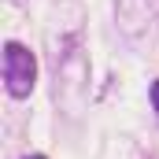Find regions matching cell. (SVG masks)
Here are the masks:
<instances>
[{"mask_svg": "<svg viewBox=\"0 0 159 159\" xmlns=\"http://www.w3.org/2000/svg\"><path fill=\"white\" fill-rule=\"evenodd\" d=\"M34 81H37V59L26 44L19 41H7L4 44V89L11 100H26L34 93Z\"/></svg>", "mask_w": 159, "mask_h": 159, "instance_id": "obj_1", "label": "cell"}, {"mask_svg": "<svg viewBox=\"0 0 159 159\" xmlns=\"http://www.w3.org/2000/svg\"><path fill=\"white\" fill-rule=\"evenodd\" d=\"M26 159H44V156H26Z\"/></svg>", "mask_w": 159, "mask_h": 159, "instance_id": "obj_3", "label": "cell"}, {"mask_svg": "<svg viewBox=\"0 0 159 159\" xmlns=\"http://www.w3.org/2000/svg\"><path fill=\"white\" fill-rule=\"evenodd\" d=\"M148 96H152V107L159 111V81H152V93H148Z\"/></svg>", "mask_w": 159, "mask_h": 159, "instance_id": "obj_2", "label": "cell"}]
</instances>
